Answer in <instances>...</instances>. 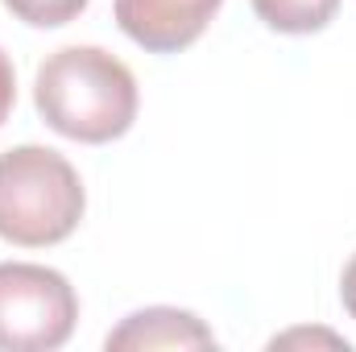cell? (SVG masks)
<instances>
[{
	"instance_id": "cell-6",
	"label": "cell",
	"mask_w": 356,
	"mask_h": 352,
	"mask_svg": "<svg viewBox=\"0 0 356 352\" xmlns=\"http://www.w3.org/2000/svg\"><path fill=\"white\" fill-rule=\"evenodd\" d=\"M340 0H253V13L277 33H319Z\"/></svg>"
},
{
	"instance_id": "cell-8",
	"label": "cell",
	"mask_w": 356,
	"mask_h": 352,
	"mask_svg": "<svg viewBox=\"0 0 356 352\" xmlns=\"http://www.w3.org/2000/svg\"><path fill=\"white\" fill-rule=\"evenodd\" d=\"M13 99H17V75H13L8 54L0 50V125H4V120H8V112H13Z\"/></svg>"
},
{
	"instance_id": "cell-5",
	"label": "cell",
	"mask_w": 356,
	"mask_h": 352,
	"mask_svg": "<svg viewBox=\"0 0 356 352\" xmlns=\"http://www.w3.org/2000/svg\"><path fill=\"white\" fill-rule=\"evenodd\" d=\"M120 349H216L211 328L178 307H145L129 315L116 332H108V352Z\"/></svg>"
},
{
	"instance_id": "cell-1",
	"label": "cell",
	"mask_w": 356,
	"mask_h": 352,
	"mask_svg": "<svg viewBox=\"0 0 356 352\" xmlns=\"http://www.w3.org/2000/svg\"><path fill=\"white\" fill-rule=\"evenodd\" d=\"M33 99L42 120L71 137L104 145L133 129L137 120V79L133 71L99 46H63L38 67Z\"/></svg>"
},
{
	"instance_id": "cell-3",
	"label": "cell",
	"mask_w": 356,
	"mask_h": 352,
	"mask_svg": "<svg viewBox=\"0 0 356 352\" xmlns=\"http://www.w3.org/2000/svg\"><path fill=\"white\" fill-rule=\"evenodd\" d=\"M75 286L33 262H0V352H50L75 332Z\"/></svg>"
},
{
	"instance_id": "cell-4",
	"label": "cell",
	"mask_w": 356,
	"mask_h": 352,
	"mask_svg": "<svg viewBox=\"0 0 356 352\" xmlns=\"http://www.w3.org/2000/svg\"><path fill=\"white\" fill-rule=\"evenodd\" d=\"M224 0H116V25L149 54L186 50Z\"/></svg>"
},
{
	"instance_id": "cell-2",
	"label": "cell",
	"mask_w": 356,
	"mask_h": 352,
	"mask_svg": "<svg viewBox=\"0 0 356 352\" xmlns=\"http://www.w3.org/2000/svg\"><path fill=\"white\" fill-rule=\"evenodd\" d=\"M88 195L75 166L46 145L0 154V237L21 249L67 241L83 220Z\"/></svg>"
},
{
	"instance_id": "cell-7",
	"label": "cell",
	"mask_w": 356,
	"mask_h": 352,
	"mask_svg": "<svg viewBox=\"0 0 356 352\" xmlns=\"http://www.w3.org/2000/svg\"><path fill=\"white\" fill-rule=\"evenodd\" d=\"M4 8L13 17H21L25 25H38V29H54V25H67L75 21L88 0H4Z\"/></svg>"
},
{
	"instance_id": "cell-9",
	"label": "cell",
	"mask_w": 356,
	"mask_h": 352,
	"mask_svg": "<svg viewBox=\"0 0 356 352\" xmlns=\"http://www.w3.org/2000/svg\"><path fill=\"white\" fill-rule=\"evenodd\" d=\"M340 298H344V311L356 319V253H353V262L344 265V278H340Z\"/></svg>"
}]
</instances>
